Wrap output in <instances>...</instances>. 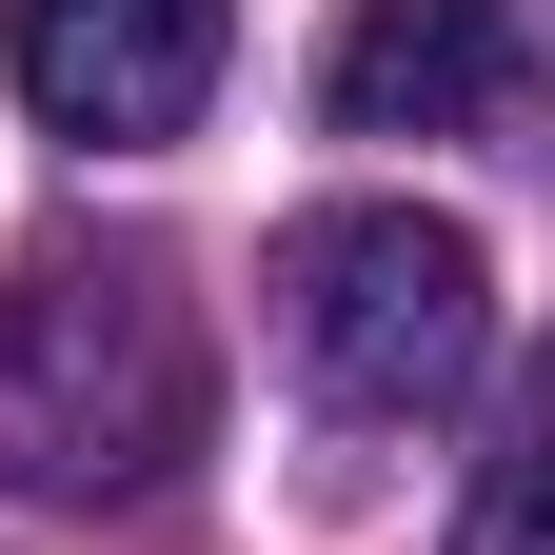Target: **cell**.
<instances>
[{
  "label": "cell",
  "mask_w": 555,
  "mask_h": 555,
  "mask_svg": "<svg viewBox=\"0 0 555 555\" xmlns=\"http://www.w3.org/2000/svg\"><path fill=\"white\" fill-rule=\"evenodd\" d=\"M198 456V298L159 238H40L0 298V476L159 496Z\"/></svg>",
  "instance_id": "cell-1"
},
{
  "label": "cell",
  "mask_w": 555,
  "mask_h": 555,
  "mask_svg": "<svg viewBox=\"0 0 555 555\" xmlns=\"http://www.w3.org/2000/svg\"><path fill=\"white\" fill-rule=\"evenodd\" d=\"M278 337L337 416H437L476 358H496V258L416 198H337V219L278 238Z\"/></svg>",
  "instance_id": "cell-2"
},
{
  "label": "cell",
  "mask_w": 555,
  "mask_h": 555,
  "mask_svg": "<svg viewBox=\"0 0 555 555\" xmlns=\"http://www.w3.org/2000/svg\"><path fill=\"white\" fill-rule=\"evenodd\" d=\"M219 40H238V0H0V60H21L40 139H80V159L179 139L219 100Z\"/></svg>",
  "instance_id": "cell-3"
},
{
  "label": "cell",
  "mask_w": 555,
  "mask_h": 555,
  "mask_svg": "<svg viewBox=\"0 0 555 555\" xmlns=\"http://www.w3.org/2000/svg\"><path fill=\"white\" fill-rule=\"evenodd\" d=\"M496 80H516V21H496V0H358V21L318 40L337 139H456V119H496Z\"/></svg>",
  "instance_id": "cell-4"
},
{
  "label": "cell",
  "mask_w": 555,
  "mask_h": 555,
  "mask_svg": "<svg viewBox=\"0 0 555 555\" xmlns=\"http://www.w3.org/2000/svg\"><path fill=\"white\" fill-rule=\"evenodd\" d=\"M456 555H555V437H516V456L456 496Z\"/></svg>",
  "instance_id": "cell-5"
}]
</instances>
